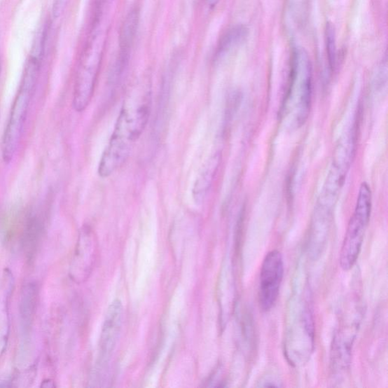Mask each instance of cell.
I'll return each instance as SVG.
<instances>
[{
	"label": "cell",
	"instance_id": "1",
	"mask_svg": "<svg viewBox=\"0 0 388 388\" xmlns=\"http://www.w3.org/2000/svg\"><path fill=\"white\" fill-rule=\"evenodd\" d=\"M151 104V90L148 86L134 90L126 97L99 160L98 174L101 178L109 177L127 161L149 122Z\"/></svg>",
	"mask_w": 388,
	"mask_h": 388
},
{
	"label": "cell",
	"instance_id": "2",
	"mask_svg": "<svg viewBox=\"0 0 388 388\" xmlns=\"http://www.w3.org/2000/svg\"><path fill=\"white\" fill-rule=\"evenodd\" d=\"M44 50L32 47L25 64L20 88L13 102L2 143L3 159L11 162L20 146L27 114L40 76Z\"/></svg>",
	"mask_w": 388,
	"mask_h": 388
},
{
	"label": "cell",
	"instance_id": "3",
	"mask_svg": "<svg viewBox=\"0 0 388 388\" xmlns=\"http://www.w3.org/2000/svg\"><path fill=\"white\" fill-rule=\"evenodd\" d=\"M312 101V66L304 49L295 50L293 57L289 86L284 100V113L298 127L306 123Z\"/></svg>",
	"mask_w": 388,
	"mask_h": 388
},
{
	"label": "cell",
	"instance_id": "4",
	"mask_svg": "<svg viewBox=\"0 0 388 388\" xmlns=\"http://www.w3.org/2000/svg\"><path fill=\"white\" fill-rule=\"evenodd\" d=\"M104 45L105 32L97 29L90 36L81 55L72 100V106L78 113L85 111L93 98Z\"/></svg>",
	"mask_w": 388,
	"mask_h": 388
},
{
	"label": "cell",
	"instance_id": "5",
	"mask_svg": "<svg viewBox=\"0 0 388 388\" xmlns=\"http://www.w3.org/2000/svg\"><path fill=\"white\" fill-rule=\"evenodd\" d=\"M357 128L356 124L348 128L336 146L333 160L323 187L317 208L331 212L346 181L356 153Z\"/></svg>",
	"mask_w": 388,
	"mask_h": 388
},
{
	"label": "cell",
	"instance_id": "6",
	"mask_svg": "<svg viewBox=\"0 0 388 388\" xmlns=\"http://www.w3.org/2000/svg\"><path fill=\"white\" fill-rule=\"evenodd\" d=\"M371 212L372 192L368 184L364 182L359 188L355 210L349 221L340 253V265L345 271L352 269L357 261L370 220Z\"/></svg>",
	"mask_w": 388,
	"mask_h": 388
},
{
	"label": "cell",
	"instance_id": "7",
	"mask_svg": "<svg viewBox=\"0 0 388 388\" xmlns=\"http://www.w3.org/2000/svg\"><path fill=\"white\" fill-rule=\"evenodd\" d=\"M284 270L283 256L279 251H272L265 256L258 288V303L264 312L271 310L278 300Z\"/></svg>",
	"mask_w": 388,
	"mask_h": 388
},
{
	"label": "cell",
	"instance_id": "8",
	"mask_svg": "<svg viewBox=\"0 0 388 388\" xmlns=\"http://www.w3.org/2000/svg\"><path fill=\"white\" fill-rule=\"evenodd\" d=\"M123 318V304L121 301L116 300L108 308L101 331L97 365V374L104 373L114 352L122 329Z\"/></svg>",
	"mask_w": 388,
	"mask_h": 388
},
{
	"label": "cell",
	"instance_id": "9",
	"mask_svg": "<svg viewBox=\"0 0 388 388\" xmlns=\"http://www.w3.org/2000/svg\"><path fill=\"white\" fill-rule=\"evenodd\" d=\"M98 256V242L94 230L85 226L81 230L73 260L71 275L77 282L86 281L93 271Z\"/></svg>",
	"mask_w": 388,
	"mask_h": 388
},
{
	"label": "cell",
	"instance_id": "10",
	"mask_svg": "<svg viewBox=\"0 0 388 388\" xmlns=\"http://www.w3.org/2000/svg\"><path fill=\"white\" fill-rule=\"evenodd\" d=\"M139 15L137 11H132L125 18L124 24L120 34V60L117 68L116 76L121 75L126 62L128 60L129 53L134 43L137 31Z\"/></svg>",
	"mask_w": 388,
	"mask_h": 388
},
{
	"label": "cell",
	"instance_id": "11",
	"mask_svg": "<svg viewBox=\"0 0 388 388\" xmlns=\"http://www.w3.org/2000/svg\"><path fill=\"white\" fill-rule=\"evenodd\" d=\"M221 160L219 153L212 155L199 174L194 182L192 189V196L197 203L205 200L209 190L214 183Z\"/></svg>",
	"mask_w": 388,
	"mask_h": 388
},
{
	"label": "cell",
	"instance_id": "12",
	"mask_svg": "<svg viewBox=\"0 0 388 388\" xmlns=\"http://www.w3.org/2000/svg\"><path fill=\"white\" fill-rule=\"evenodd\" d=\"M244 36V27H236L230 29L219 43L217 51L218 57H223L227 53L232 51L243 40Z\"/></svg>",
	"mask_w": 388,
	"mask_h": 388
},
{
	"label": "cell",
	"instance_id": "13",
	"mask_svg": "<svg viewBox=\"0 0 388 388\" xmlns=\"http://www.w3.org/2000/svg\"><path fill=\"white\" fill-rule=\"evenodd\" d=\"M326 39L329 66L332 71H335L337 67L338 55L336 45V33L333 24H327L326 30Z\"/></svg>",
	"mask_w": 388,
	"mask_h": 388
},
{
	"label": "cell",
	"instance_id": "14",
	"mask_svg": "<svg viewBox=\"0 0 388 388\" xmlns=\"http://www.w3.org/2000/svg\"><path fill=\"white\" fill-rule=\"evenodd\" d=\"M69 2V0H54L53 7V14L54 18H60L66 8Z\"/></svg>",
	"mask_w": 388,
	"mask_h": 388
},
{
	"label": "cell",
	"instance_id": "15",
	"mask_svg": "<svg viewBox=\"0 0 388 388\" xmlns=\"http://www.w3.org/2000/svg\"><path fill=\"white\" fill-rule=\"evenodd\" d=\"M219 1L220 0H207V2L210 7H215Z\"/></svg>",
	"mask_w": 388,
	"mask_h": 388
},
{
	"label": "cell",
	"instance_id": "16",
	"mask_svg": "<svg viewBox=\"0 0 388 388\" xmlns=\"http://www.w3.org/2000/svg\"><path fill=\"white\" fill-rule=\"evenodd\" d=\"M0 72H1V58H0Z\"/></svg>",
	"mask_w": 388,
	"mask_h": 388
}]
</instances>
